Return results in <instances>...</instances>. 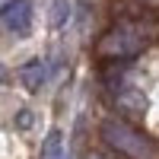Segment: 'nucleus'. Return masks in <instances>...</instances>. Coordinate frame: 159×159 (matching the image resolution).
<instances>
[{"label": "nucleus", "instance_id": "obj_1", "mask_svg": "<svg viewBox=\"0 0 159 159\" xmlns=\"http://www.w3.org/2000/svg\"><path fill=\"white\" fill-rule=\"evenodd\" d=\"M159 38V16H153L150 10L127 13V16L115 19L108 29L99 35L96 54L102 61H130L137 57L143 48H150Z\"/></svg>", "mask_w": 159, "mask_h": 159}, {"label": "nucleus", "instance_id": "obj_2", "mask_svg": "<svg viewBox=\"0 0 159 159\" xmlns=\"http://www.w3.org/2000/svg\"><path fill=\"white\" fill-rule=\"evenodd\" d=\"M99 134L105 140V147L118 153L121 159H159V147L124 118H105L99 124Z\"/></svg>", "mask_w": 159, "mask_h": 159}, {"label": "nucleus", "instance_id": "obj_3", "mask_svg": "<svg viewBox=\"0 0 159 159\" xmlns=\"http://www.w3.org/2000/svg\"><path fill=\"white\" fill-rule=\"evenodd\" d=\"M0 22H3L10 32L25 35L29 25H32V3L29 0H7V3L0 7Z\"/></svg>", "mask_w": 159, "mask_h": 159}, {"label": "nucleus", "instance_id": "obj_4", "mask_svg": "<svg viewBox=\"0 0 159 159\" xmlns=\"http://www.w3.org/2000/svg\"><path fill=\"white\" fill-rule=\"evenodd\" d=\"M19 80L25 89H42V83L48 80V67L45 61H29L25 67H19Z\"/></svg>", "mask_w": 159, "mask_h": 159}, {"label": "nucleus", "instance_id": "obj_5", "mask_svg": "<svg viewBox=\"0 0 159 159\" xmlns=\"http://www.w3.org/2000/svg\"><path fill=\"white\" fill-rule=\"evenodd\" d=\"M42 159H67L61 130H51V134L45 137V143H42Z\"/></svg>", "mask_w": 159, "mask_h": 159}, {"label": "nucleus", "instance_id": "obj_6", "mask_svg": "<svg viewBox=\"0 0 159 159\" xmlns=\"http://www.w3.org/2000/svg\"><path fill=\"white\" fill-rule=\"evenodd\" d=\"M67 16H70V3H67V0H54L51 22H54V25H64V22H67Z\"/></svg>", "mask_w": 159, "mask_h": 159}, {"label": "nucleus", "instance_id": "obj_7", "mask_svg": "<svg viewBox=\"0 0 159 159\" xmlns=\"http://www.w3.org/2000/svg\"><path fill=\"white\" fill-rule=\"evenodd\" d=\"M16 124H19V127H29V124H32V115H29V111H19Z\"/></svg>", "mask_w": 159, "mask_h": 159}, {"label": "nucleus", "instance_id": "obj_8", "mask_svg": "<svg viewBox=\"0 0 159 159\" xmlns=\"http://www.w3.org/2000/svg\"><path fill=\"white\" fill-rule=\"evenodd\" d=\"M137 3H143L147 10H156V7H159V0H137Z\"/></svg>", "mask_w": 159, "mask_h": 159}, {"label": "nucleus", "instance_id": "obj_9", "mask_svg": "<svg viewBox=\"0 0 159 159\" xmlns=\"http://www.w3.org/2000/svg\"><path fill=\"white\" fill-rule=\"evenodd\" d=\"M3 80H7V67H3V64H0V83H3Z\"/></svg>", "mask_w": 159, "mask_h": 159}]
</instances>
